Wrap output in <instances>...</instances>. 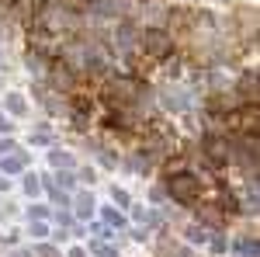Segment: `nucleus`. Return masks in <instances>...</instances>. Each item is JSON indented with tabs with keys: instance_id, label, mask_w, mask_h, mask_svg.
<instances>
[{
	"instance_id": "nucleus-16",
	"label": "nucleus",
	"mask_w": 260,
	"mask_h": 257,
	"mask_svg": "<svg viewBox=\"0 0 260 257\" xmlns=\"http://www.w3.org/2000/svg\"><path fill=\"white\" fill-rule=\"evenodd\" d=\"M4 4H14V0H4Z\"/></svg>"
},
{
	"instance_id": "nucleus-2",
	"label": "nucleus",
	"mask_w": 260,
	"mask_h": 257,
	"mask_svg": "<svg viewBox=\"0 0 260 257\" xmlns=\"http://www.w3.org/2000/svg\"><path fill=\"white\" fill-rule=\"evenodd\" d=\"M142 45H146V52H149L153 60H163V56H170V49H174V39H170L163 28H153V32H146Z\"/></svg>"
},
{
	"instance_id": "nucleus-13",
	"label": "nucleus",
	"mask_w": 260,
	"mask_h": 257,
	"mask_svg": "<svg viewBox=\"0 0 260 257\" xmlns=\"http://www.w3.org/2000/svg\"><path fill=\"white\" fill-rule=\"evenodd\" d=\"M24 188H28V195H35V191H39V181L28 178V181H24Z\"/></svg>"
},
{
	"instance_id": "nucleus-8",
	"label": "nucleus",
	"mask_w": 260,
	"mask_h": 257,
	"mask_svg": "<svg viewBox=\"0 0 260 257\" xmlns=\"http://www.w3.org/2000/svg\"><path fill=\"white\" fill-rule=\"evenodd\" d=\"M7 108H11V111H24V98L11 94V98H7Z\"/></svg>"
},
{
	"instance_id": "nucleus-12",
	"label": "nucleus",
	"mask_w": 260,
	"mask_h": 257,
	"mask_svg": "<svg viewBox=\"0 0 260 257\" xmlns=\"http://www.w3.org/2000/svg\"><path fill=\"white\" fill-rule=\"evenodd\" d=\"M90 205H94L90 198H80V216H90Z\"/></svg>"
},
{
	"instance_id": "nucleus-9",
	"label": "nucleus",
	"mask_w": 260,
	"mask_h": 257,
	"mask_svg": "<svg viewBox=\"0 0 260 257\" xmlns=\"http://www.w3.org/2000/svg\"><path fill=\"white\" fill-rule=\"evenodd\" d=\"M52 163H56V167H59V163H62V167H70V163H73V160L66 157V153H52Z\"/></svg>"
},
{
	"instance_id": "nucleus-3",
	"label": "nucleus",
	"mask_w": 260,
	"mask_h": 257,
	"mask_svg": "<svg viewBox=\"0 0 260 257\" xmlns=\"http://www.w3.org/2000/svg\"><path fill=\"white\" fill-rule=\"evenodd\" d=\"M201 146H205V157L212 160V163H225V160L233 157V146H229L222 136H205Z\"/></svg>"
},
{
	"instance_id": "nucleus-15",
	"label": "nucleus",
	"mask_w": 260,
	"mask_h": 257,
	"mask_svg": "<svg viewBox=\"0 0 260 257\" xmlns=\"http://www.w3.org/2000/svg\"><path fill=\"white\" fill-rule=\"evenodd\" d=\"M7 150H14V146L11 142H0V153H7Z\"/></svg>"
},
{
	"instance_id": "nucleus-5",
	"label": "nucleus",
	"mask_w": 260,
	"mask_h": 257,
	"mask_svg": "<svg viewBox=\"0 0 260 257\" xmlns=\"http://www.w3.org/2000/svg\"><path fill=\"white\" fill-rule=\"evenodd\" d=\"M52 83H56V87H62V91H70V87H73L70 70H66V66H56V70H52Z\"/></svg>"
},
{
	"instance_id": "nucleus-14",
	"label": "nucleus",
	"mask_w": 260,
	"mask_h": 257,
	"mask_svg": "<svg viewBox=\"0 0 260 257\" xmlns=\"http://www.w3.org/2000/svg\"><path fill=\"white\" fill-rule=\"evenodd\" d=\"M0 132H11V122L4 119V115H0Z\"/></svg>"
},
{
	"instance_id": "nucleus-6",
	"label": "nucleus",
	"mask_w": 260,
	"mask_h": 257,
	"mask_svg": "<svg viewBox=\"0 0 260 257\" xmlns=\"http://www.w3.org/2000/svg\"><path fill=\"white\" fill-rule=\"evenodd\" d=\"M240 254L243 257H257V240H240Z\"/></svg>"
},
{
	"instance_id": "nucleus-11",
	"label": "nucleus",
	"mask_w": 260,
	"mask_h": 257,
	"mask_svg": "<svg viewBox=\"0 0 260 257\" xmlns=\"http://www.w3.org/2000/svg\"><path fill=\"white\" fill-rule=\"evenodd\" d=\"M104 219H108V222H115V226H121V216L115 212V209H108V212H104Z\"/></svg>"
},
{
	"instance_id": "nucleus-10",
	"label": "nucleus",
	"mask_w": 260,
	"mask_h": 257,
	"mask_svg": "<svg viewBox=\"0 0 260 257\" xmlns=\"http://www.w3.org/2000/svg\"><path fill=\"white\" fill-rule=\"evenodd\" d=\"M187 237L194 240V243H205V230H201V226H194V230H191V233H187Z\"/></svg>"
},
{
	"instance_id": "nucleus-1",
	"label": "nucleus",
	"mask_w": 260,
	"mask_h": 257,
	"mask_svg": "<svg viewBox=\"0 0 260 257\" xmlns=\"http://www.w3.org/2000/svg\"><path fill=\"white\" fill-rule=\"evenodd\" d=\"M167 191H170V198H177L180 205H191L198 198L201 184L194 174H174V178H167Z\"/></svg>"
},
{
	"instance_id": "nucleus-7",
	"label": "nucleus",
	"mask_w": 260,
	"mask_h": 257,
	"mask_svg": "<svg viewBox=\"0 0 260 257\" xmlns=\"http://www.w3.org/2000/svg\"><path fill=\"white\" fill-rule=\"evenodd\" d=\"M21 167H24V157H11V160H4V170H7V174H14V170H21Z\"/></svg>"
},
{
	"instance_id": "nucleus-4",
	"label": "nucleus",
	"mask_w": 260,
	"mask_h": 257,
	"mask_svg": "<svg viewBox=\"0 0 260 257\" xmlns=\"http://www.w3.org/2000/svg\"><path fill=\"white\" fill-rule=\"evenodd\" d=\"M14 7H18V14H24V18H35L42 11V0H14Z\"/></svg>"
}]
</instances>
